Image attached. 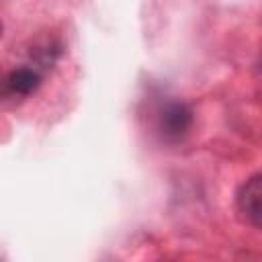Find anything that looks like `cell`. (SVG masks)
Masks as SVG:
<instances>
[{
  "label": "cell",
  "mask_w": 262,
  "mask_h": 262,
  "mask_svg": "<svg viewBox=\"0 0 262 262\" xmlns=\"http://www.w3.org/2000/svg\"><path fill=\"white\" fill-rule=\"evenodd\" d=\"M194 123V113L184 100H170L160 108L158 131L166 141H180L188 135Z\"/></svg>",
  "instance_id": "1"
},
{
  "label": "cell",
  "mask_w": 262,
  "mask_h": 262,
  "mask_svg": "<svg viewBox=\"0 0 262 262\" xmlns=\"http://www.w3.org/2000/svg\"><path fill=\"white\" fill-rule=\"evenodd\" d=\"M235 205H237L239 217L248 225L262 229V174L248 178L239 186L237 196H235Z\"/></svg>",
  "instance_id": "2"
},
{
  "label": "cell",
  "mask_w": 262,
  "mask_h": 262,
  "mask_svg": "<svg viewBox=\"0 0 262 262\" xmlns=\"http://www.w3.org/2000/svg\"><path fill=\"white\" fill-rule=\"evenodd\" d=\"M43 82V72L35 66H23L8 72L4 80V96H18L25 98L39 90Z\"/></svg>",
  "instance_id": "3"
},
{
  "label": "cell",
  "mask_w": 262,
  "mask_h": 262,
  "mask_svg": "<svg viewBox=\"0 0 262 262\" xmlns=\"http://www.w3.org/2000/svg\"><path fill=\"white\" fill-rule=\"evenodd\" d=\"M61 53H63L61 41L49 37V39H41V41H37V43L33 45V49H31V59H33V66L43 72V70L51 68V66L61 57Z\"/></svg>",
  "instance_id": "4"
}]
</instances>
